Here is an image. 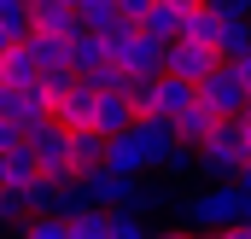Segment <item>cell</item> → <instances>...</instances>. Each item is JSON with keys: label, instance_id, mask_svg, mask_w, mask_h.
<instances>
[{"label": "cell", "instance_id": "obj_7", "mask_svg": "<svg viewBox=\"0 0 251 239\" xmlns=\"http://www.w3.org/2000/svg\"><path fill=\"white\" fill-rule=\"evenodd\" d=\"M216 70V53L210 47H199V41H170L164 47V76H181V82H199V76H210Z\"/></svg>", "mask_w": 251, "mask_h": 239}, {"label": "cell", "instance_id": "obj_16", "mask_svg": "<svg viewBox=\"0 0 251 239\" xmlns=\"http://www.w3.org/2000/svg\"><path fill=\"white\" fill-rule=\"evenodd\" d=\"M146 216H134V210H105V239H146Z\"/></svg>", "mask_w": 251, "mask_h": 239}, {"label": "cell", "instance_id": "obj_15", "mask_svg": "<svg viewBox=\"0 0 251 239\" xmlns=\"http://www.w3.org/2000/svg\"><path fill=\"white\" fill-rule=\"evenodd\" d=\"M100 64H105V47H100L88 29L70 35V70H76V76H88V70H100Z\"/></svg>", "mask_w": 251, "mask_h": 239}, {"label": "cell", "instance_id": "obj_24", "mask_svg": "<svg viewBox=\"0 0 251 239\" xmlns=\"http://www.w3.org/2000/svg\"><path fill=\"white\" fill-rule=\"evenodd\" d=\"M146 6H152V0H117V12H123L128 24H134V18H140V12H146Z\"/></svg>", "mask_w": 251, "mask_h": 239}, {"label": "cell", "instance_id": "obj_19", "mask_svg": "<svg viewBox=\"0 0 251 239\" xmlns=\"http://www.w3.org/2000/svg\"><path fill=\"white\" fill-rule=\"evenodd\" d=\"M18 234H24V239H64V222H59V216H29Z\"/></svg>", "mask_w": 251, "mask_h": 239}, {"label": "cell", "instance_id": "obj_14", "mask_svg": "<svg viewBox=\"0 0 251 239\" xmlns=\"http://www.w3.org/2000/svg\"><path fill=\"white\" fill-rule=\"evenodd\" d=\"M64 134H70V169H94V164H100V146H105V140H100L94 128H64Z\"/></svg>", "mask_w": 251, "mask_h": 239}, {"label": "cell", "instance_id": "obj_3", "mask_svg": "<svg viewBox=\"0 0 251 239\" xmlns=\"http://www.w3.org/2000/svg\"><path fill=\"white\" fill-rule=\"evenodd\" d=\"M193 99L210 105L216 117H234V111H251V53L246 59H216L210 76L193 82Z\"/></svg>", "mask_w": 251, "mask_h": 239}, {"label": "cell", "instance_id": "obj_8", "mask_svg": "<svg viewBox=\"0 0 251 239\" xmlns=\"http://www.w3.org/2000/svg\"><path fill=\"white\" fill-rule=\"evenodd\" d=\"M128 122H134V105L123 99V88H105V94H94V117H88V128L105 140V134H123Z\"/></svg>", "mask_w": 251, "mask_h": 239}, {"label": "cell", "instance_id": "obj_5", "mask_svg": "<svg viewBox=\"0 0 251 239\" xmlns=\"http://www.w3.org/2000/svg\"><path fill=\"white\" fill-rule=\"evenodd\" d=\"M164 47H170V41L146 35V29H128L123 41L111 47V64H117L123 76H158V70H164Z\"/></svg>", "mask_w": 251, "mask_h": 239}, {"label": "cell", "instance_id": "obj_21", "mask_svg": "<svg viewBox=\"0 0 251 239\" xmlns=\"http://www.w3.org/2000/svg\"><path fill=\"white\" fill-rule=\"evenodd\" d=\"M210 12H222V18H251V0H204Z\"/></svg>", "mask_w": 251, "mask_h": 239}, {"label": "cell", "instance_id": "obj_20", "mask_svg": "<svg viewBox=\"0 0 251 239\" xmlns=\"http://www.w3.org/2000/svg\"><path fill=\"white\" fill-rule=\"evenodd\" d=\"M158 175L170 181V175H193V146H170V158L158 164Z\"/></svg>", "mask_w": 251, "mask_h": 239}, {"label": "cell", "instance_id": "obj_11", "mask_svg": "<svg viewBox=\"0 0 251 239\" xmlns=\"http://www.w3.org/2000/svg\"><path fill=\"white\" fill-rule=\"evenodd\" d=\"M210 53H216V59H246V53H251V24H246V18H222V12H216Z\"/></svg>", "mask_w": 251, "mask_h": 239}, {"label": "cell", "instance_id": "obj_2", "mask_svg": "<svg viewBox=\"0 0 251 239\" xmlns=\"http://www.w3.org/2000/svg\"><path fill=\"white\" fill-rule=\"evenodd\" d=\"M176 210H181V228L187 234H216V228H240L251 210V192L246 187H228V181H204V187H193L176 198Z\"/></svg>", "mask_w": 251, "mask_h": 239}, {"label": "cell", "instance_id": "obj_9", "mask_svg": "<svg viewBox=\"0 0 251 239\" xmlns=\"http://www.w3.org/2000/svg\"><path fill=\"white\" fill-rule=\"evenodd\" d=\"M35 82H41L35 47H29V41H12V47L0 53V88H35Z\"/></svg>", "mask_w": 251, "mask_h": 239}, {"label": "cell", "instance_id": "obj_26", "mask_svg": "<svg viewBox=\"0 0 251 239\" xmlns=\"http://www.w3.org/2000/svg\"><path fill=\"white\" fill-rule=\"evenodd\" d=\"M164 6H181V12H187V6H199V0H164Z\"/></svg>", "mask_w": 251, "mask_h": 239}, {"label": "cell", "instance_id": "obj_18", "mask_svg": "<svg viewBox=\"0 0 251 239\" xmlns=\"http://www.w3.org/2000/svg\"><path fill=\"white\" fill-rule=\"evenodd\" d=\"M35 88H41V94H47V99H59L64 88H76V70H70V64H47V70H41V82H35Z\"/></svg>", "mask_w": 251, "mask_h": 239}, {"label": "cell", "instance_id": "obj_4", "mask_svg": "<svg viewBox=\"0 0 251 239\" xmlns=\"http://www.w3.org/2000/svg\"><path fill=\"white\" fill-rule=\"evenodd\" d=\"M24 152H29V164H35V175L41 181H70V134H64L59 122H41V128H29L24 134Z\"/></svg>", "mask_w": 251, "mask_h": 239}, {"label": "cell", "instance_id": "obj_1", "mask_svg": "<svg viewBox=\"0 0 251 239\" xmlns=\"http://www.w3.org/2000/svg\"><path fill=\"white\" fill-rule=\"evenodd\" d=\"M193 175L204 181H228L251 192V111L216 117V128L193 146Z\"/></svg>", "mask_w": 251, "mask_h": 239}, {"label": "cell", "instance_id": "obj_25", "mask_svg": "<svg viewBox=\"0 0 251 239\" xmlns=\"http://www.w3.org/2000/svg\"><path fill=\"white\" fill-rule=\"evenodd\" d=\"M146 239H193L187 228H164V234H146Z\"/></svg>", "mask_w": 251, "mask_h": 239}, {"label": "cell", "instance_id": "obj_10", "mask_svg": "<svg viewBox=\"0 0 251 239\" xmlns=\"http://www.w3.org/2000/svg\"><path fill=\"white\" fill-rule=\"evenodd\" d=\"M29 29H47V35H82L70 0H29Z\"/></svg>", "mask_w": 251, "mask_h": 239}, {"label": "cell", "instance_id": "obj_22", "mask_svg": "<svg viewBox=\"0 0 251 239\" xmlns=\"http://www.w3.org/2000/svg\"><path fill=\"white\" fill-rule=\"evenodd\" d=\"M18 140H24V128H18V122H6V117H0V152H12Z\"/></svg>", "mask_w": 251, "mask_h": 239}, {"label": "cell", "instance_id": "obj_17", "mask_svg": "<svg viewBox=\"0 0 251 239\" xmlns=\"http://www.w3.org/2000/svg\"><path fill=\"white\" fill-rule=\"evenodd\" d=\"M24 222H29L24 192H18V187H0V228H24Z\"/></svg>", "mask_w": 251, "mask_h": 239}, {"label": "cell", "instance_id": "obj_13", "mask_svg": "<svg viewBox=\"0 0 251 239\" xmlns=\"http://www.w3.org/2000/svg\"><path fill=\"white\" fill-rule=\"evenodd\" d=\"M134 29H146V35H158V41H176V35H181V6H164V0H152V6L134 18Z\"/></svg>", "mask_w": 251, "mask_h": 239}, {"label": "cell", "instance_id": "obj_12", "mask_svg": "<svg viewBox=\"0 0 251 239\" xmlns=\"http://www.w3.org/2000/svg\"><path fill=\"white\" fill-rule=\"evenodd\" d=\"M210 128H216V111H210V105H199V99H193L187 111H176V117H170V134H176L181 146H199Z\"/></svg>", "mask_w": 251, "mask_h": 239}, {"label": "cell", "instance_id": "obj_23", "mask_svg": "<svg viewBox=\"0 0 251 239\" xmlns=\"http://www.w3.org/2000/svg\"><path fill=\"white\" fill-rule=\"evenodd\" d=\"M193 239H251V234H246V222H240V228H216V234H193Z\"/></svg>", "mask_w": 251, "mask_h": 239}, {"label": "cell", "instance_id": "obj_6", "mask_svg": "<svg viewBox=\"0 0 251 239\" xmlns=\"http://www.w3.org/2000/svg\"><path fill=\"white\" fill-rule=\"evenodd\" d=\"M128 134H134V146H140V158H146V175H158V164L170 158V146H181V140L170 134V117H134Z\"/></svg>", "mask_w": 251, "mask_h": 239}, {"label": "cell", "instance_id": "obj_27", "mask_svg": "<svg viewBox=\"0 0 251 239\" xmlns=\"http://www.w3.org/2000/svg\"><path fill=\"white\" fill-rule=\"evenodd\" d=\"M70 6H76V0H70Z\"/></svg>", "mask_w": 251, "mask_h": 239}]
</instances>
